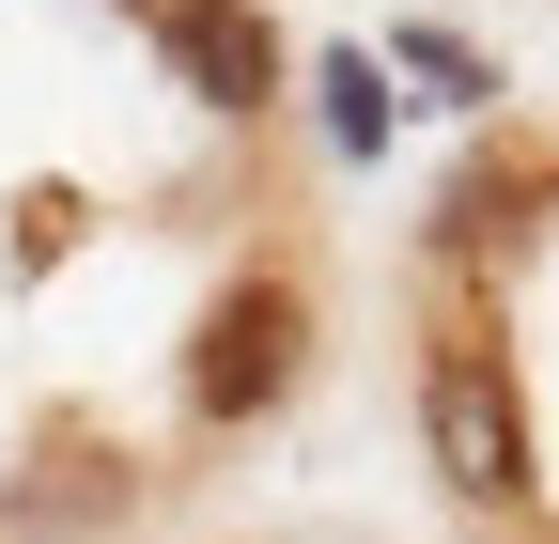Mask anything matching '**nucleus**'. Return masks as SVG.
I'll return each instance as SVG.
<instances>
[{
    "mask_svg": "<svg viewBox=\"0 0 559 544\" xmlns=\"http://www.w3.org/2000/svg\"><path fill=\"white\" fill-rule=\"evenodd\" d=\"M419 466H436L466 513H513L528 498V389L498 358V327H466V311L419 343Z\"/></svg>",
    "mask_w": 559,
    "mask_h": 544,
    "instance_id": "1",
    "label": "nucleus"
},
{
    "mask_svg": "<svg viewBox=\"0 0 559 544\" xmlns=\"http://www.w3.org/2000/svg\"><path fill=\"white\" fill-rule=\"evenodd\" d=\"M156 47L187 62V94H202V109H234V125L280 109V32L249 16V0H156Z\"/></svg>",
    "mask_w": 559,
    "mask_h": 544,
    "instance_id": "3",
    "label": "nucleus"
},
{
    "mask_svg": "<svg viewBox=\"0 0 559 544\" xmlns=\"http://www.w3.org/2000/svg\"><path fill=\"white\" fill-rule=\"evenodd\" d=\"M311 109H326V156H389V47H326L311 62Z\"/></svg>",
    "mask_w": 559,
    "mask_h": 544,
    "instance_id": "4",
    "label": "nucleus"
},
{
    "mask_svg": "<svg viewBox=\"0 0 559 544\" xmlns=\"http://www.w3.org/2000/svg\"><path fill=\"white\" fill-rule=\"evenodd\" d=\"M513 218H528L513 156H466V172H451V202H436V264H498V249H513Z\"/></svg>",
    "mask_w": 559,
    "mask_h": 544,
    "instance_id": "5",
    "label": "nucleus"
},
{
    "mask_svg": "<svg viewBox=\"0 0 559 544\" xmlns=\"http://www.w3.org/2000/svg\"><path fill=\"white\" fill-rule=\"evenodd\" d=\"M389 79H419V94H451V109H498V62H481L466 32H436V16H404V32H389Z\"/></svg>",
    "mask_w": 559,
    "mask_h": 544,
    "instance_id": "6",
    "label": "nucleus"
},
{
    "mask_svg": "<svg viewBox=\"0 0 559 544\" xmlns=\"http://www.w3.org/2000/svg\"><path fill=\"white\" fill-rule=\"evenodd\" d=\"M296 358H311V296L280 281V264H249V281L202 311V343H187V404L234 436V421H264V404L296 389Z\"/></svg>",
    "mask_w": 559,
    "mask_h": 544,
    "instance_id": "2",
    "label": "nucleus"
}]
</instances>
